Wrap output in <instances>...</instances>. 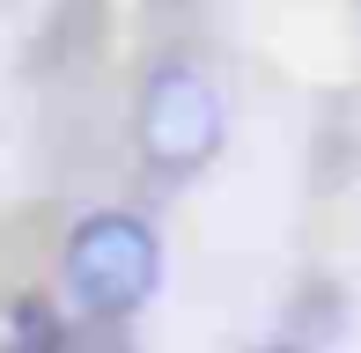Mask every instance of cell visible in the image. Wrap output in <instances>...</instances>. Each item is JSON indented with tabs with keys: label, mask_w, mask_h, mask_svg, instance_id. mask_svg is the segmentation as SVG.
<instances>
[{
	"label": "cell",
	"mask_w": 361,
	"mask_h": 353,
	"mask_svg": "<svg viewBox=\"0 0 361 353\" xmlns=\"http://www.w3.org/2000/svg\"><path fill=\"white\" fill-rule=\"evenodd\" d=\"M162 280L155 229L140 214H89L67 236V287L89 316H133Z\"/></svg>",
	"instance_id": "6da1fadb"
},
{
	"label": "cell",
	"mask_w": 361,
	"mask_h": 353,
	"mask_svg": "<svg viewBox=\"0 0 361 353\" xmlns=\"http://www.w3.org/2000/svg\"><path fill=\"white\" fill-rule=\"evenodd\" d=\"M221 148V96L192 67H162L140 96V155L170 176H192Z\"/></svg>",
	"instance_id": "7a4b0ae2"
},
{
	"label": "cell",
	"mask_w": 361,
	"mask_h": 353,
	"mask_svg": "<svg viewBox=\"0 0 361 353\" xmlns=\"http://www.w3.org/2000/svg\"><path fill=\"white\" fill-rule=\"evenodd\" d=\"M8 353H67V324L44 302H15L8 316Z\"/></svg>",
	"instance_id": "3957f363"
},
{
	"label": "cell",
	"mask_w": 361,
	"mask_h": 353,
	"mask_svg": "<svg viewBox=\"0 0 361 353\" xmlns=\"http://www.w3.org/2000/svg\"><path fill=\"white\" fill-rule=\"evenodd\" d=\"M266 353H295V346H266Z\"/></svg>",
	"instance_id": "277c9868"
}]
</instances>
